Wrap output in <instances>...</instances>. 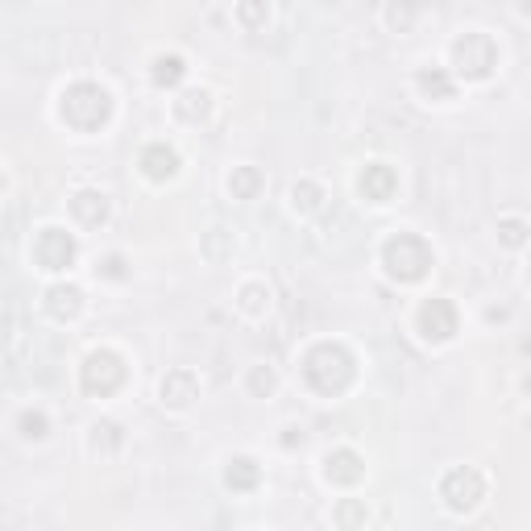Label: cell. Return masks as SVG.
Returning <instances> with one entry per match:
<instances>
[{
    "label": "cell",
    "instance_id": "obj_1",
    "mask_svg": "<svg viewBox=\"0 0 531 531\" xmlns=\"http://www.w3.org/2000/svg\"><path fill=\"white\" fill-rule=\"evenodd\" d=\"M303 382L316 390V395H324V399H337V395H345V390L353 386V378H357V357L341 345V341H320V345H312L303 353Z\"/></svg>",
    "mask_w": 531,
    "mask_h": 531
},
{
    "label": "cell",
    "instance_id": "obj_2",
    "mask_svg": "<svg viewBox=\"0 0 531 531\" xmlns=\"http://www.w3.org/2000/svg\"><path fill=\"white\" fill-rule=\"evenodd\" d=\"M59 117L75 133H96V129H104L108 121H113V96H108V88H100V83L79 79V83H71V88H63Z\"/></svg>",
    "mask_w": 531,
    "mask_h": 531
},
{
    "label": "cell",
    "instance_id": "obj_3",
    "mask_svg": "<svg viewBox=\"0 0 531 531\" xmlns=\"http://www.w3.org/2000/svg\"><path fill=\"white\" fill-rule=\"evenodd\" d=\"M382 266L395 283H419L436 266V254L419 233H395L382 245Z\"/></svg>",
    "mask_w": 531,
    "mask_h": 531
},
{
    "label": "cell",
    "instance_id": "obj_4",
    "mask_svg": "<svg viewBox=\"0 0 531 531\" xmlns=\"http://www.w3.org/2000/svg\"><path fill=\"white\" fill-rule=\"evenodd\" d=\"M125 378H129V366L117 349H92L79 366V386H83V395H92V399L117 395Z\"/></svg>",
    "mask_w": 531,
    "mask_h": 531
},
{
    "label": "cell",
    "instance_id": "obj_5",
    "mask_svg": "<svg viewBox=\"0 0 531 531\" xmlns=\"http://www.w3.org/2000/svg\"><path fill=\"white\" fill-rule=\"evenodd\" d=\"M449 54H453L457 75H465V79H490L494 67H498V42L490 34H482V30L457 34V42H453Z\"/></svg>",
    "mask_w": 531,
    "mask_h": 531
},
{
    "label": "cell",
    "instance_id": "obj_6",
    "mask_svg": "<svg viewBox=\"0 0 531 531\" xmlns=\"http://www.w3.org/2000/svg\"><path fill=\"white\" fill-rule=\"evenodd\" d=\"M440 498H444V507H449V511L465 515V511H473V507H478V502L486 498V478H482V473L473 469V465H457V469L444 473Z\"/></svg>",
    "mask_w": 531,
    "mask_h": 531
},
{
    "label": "cell",
    "instance_id": "obj_7",
    "mask_svg": "<svg viewBox=\"0 0 531 531\" xmlns=\"http://www.w3.org/2000/svg\"><path fill=\"white\" fill-rule=\"evenodd\" d=\"M415 328H419V337L432 341V345H444V341H453L457 337V328H461V316H457V307L449 299H424L419 303V312H415Z\"/></svg>",
    "mask_w": 531,
    "mask_h": 531
},
{
    "label": "cell",
    "instance_id": "obj_8",
    "mask_svg": "<svg viewBox=\"0 0 531 531\" xmlns=\"http://www.w3.org/2000/svg\"><path fill=\"white\" fill-rule=\"evenodd\" d=\"M75 254H79V245L67 229H42L38 241H34V262L50 274H59L67 266H75Z\"/></svg>",
    "mask_w": 531,
    "mask_h": 531
},
{
    "label": "cell",
    "instance_id": "obj_9",
    "mask_svg": "<svg viewBox=\"0 0 531 531\" xmlns=\"http://www.w3.org/2000/svg\"><path fill=\"white\" fill-rule=\"evenodd\" d=\"M158 399H162V407L183 411V407H191L195 399H200V378H195L187 366L166 370L162 382H158Z\"/></svg>",
    "mask_w": 531,
    "mask_h": 531
},
{
    "label": "cell",
    "instance_id": "obj_10",
    "mask_svg": "<svg viewBox=\"0 0 531 531\" xmlns=\"http://www.w3.org/2000/svg\"><path fill=\"white\" fill-rule=\"evenodd\" d=\"M357 191L366 195L370 204H390V200H395V191H399V175H395V166H386V162H370L366 171H361V179H357Z\"/></svg>",
    "mask_w": 531,
    "mask_h": 531
},
{
    "label": "cell",
    "instance_id": "obj_11",
    "mask_svg": "<svg viewBox=\"0 0 531 531\" xmlns=\"http://www.w3.org/2000/svg\"><path fill=\"white\" fill-rule=\"evenodd\" d=\"M137 166H142L146 179L166 183V179H175V171H179V150L166 146V142H150L142 154H137Z\"/></svg>",
    "mask_w": 531,
    "mask_h": 531
},
{
    "label": "cell",
    "instance_id": "obj_12",
    "mask_svg": "<svg viewBox=\"0 0 531 531\" xmlns=\"http://www.w3.org/2000/svg\"><path fill=\"white\" fill-rule=\"evenodd\" d=\"M366 478V461H361L353 449H332L324 457V482L332 486H357Z\"/></svg>",
    "mask_w": 531,
    "mask_h": 531
},
{
    "label": "cell",
    "instance_id": "obj_13",
    "mask_svg": "<svg viewBox=\"0 0 531 531\" xmlns=\"http://www.w3.org/2000/svg\"><path fill=\"white\" fill-rule=\"evenodd\" d=\"M46 312L59 320V324L79 320V312H83V291H79L75 283H54V287L46 291Z\"/></svg>",
    "mask_w": 531,
    "mask_h": 531
},
{
    "label": "cell",
    "instance_id": "obj_14",
    "mask_svg": "<svg viewBox=\"0 0 531 531\" xmlns=\"http://www.w3.org/2000/svg\"><path fill=\"white\" fill-rule=\"evenodd\" d=\"M71 216L79 220L83 229H100L104 220H108V195L104 191H75L71 195Z\"/></svg>",
    "mask_w": 531,
    "mask_h": 531
},
{
    "label": "cell",
    "instance_id": "obj_15",
    "mask_svg": "<svg viewBox=\"0 0 531 531\" xmlns=\"http://www.w3.org/2000/svg\"><path fill=\"white\" fill-rule=\"evenodd\" d=\"M415 88L424 100H453L457 96V83L444 67H419L415 71Z\"/></svg>",
    "mask_w": 531,
    "mask_h": 531
},
{
    "label": "cell",
    "instance_id": "obj_16",
    "mask_svg": "<svg viewBox=\"0 0 531 531\" xmlns=\"http://www.w3.org/2000/svg\"><path fill=\"white\" fill-rule=\"evenodd\" d=\"M208 113H212V92L208 88H187L175 100V117L183 125H200V121H208Z\"/></svg>",
    "mask_w": 531,
    "mask_h": 531
},
{
    "label": "cell",
    "instance_id": "obj_17",
    "mask_svg": "<svg viewBox=\"0 0 531 531\" xmlns=\"http://www.w3.org/2000/svg\"><path fill=\"white\" fill-rule=\"evenodd\" d=\"M262 482V465L254 457H233L229 469H225V486L237 490V494H249V490H258Z\"/></svg>",
    "mask_w": 531,
    "mask_h": 531
},
{
    "label": "cell",
    "instance_id": "obj_18",
    "mask_svg": "<svg viewBox=\"0 0 531 531\" xmlns=\"http://www.w3.org/2000/svg\"><path fill=\"white\" fill-rule=\"evenodd\" d=\"M237 307H241V316H249V320H262L266 312H270V287L266 283H241V291H237Z\"/></svg>",
    "mask_w": 531,
    "mask_h": 531
},
{
    "label": "cell",
    "instance_id": "obj_19",
    "mask_svg": "<svg viewBox=\"0 0 531 531\" xmlns=\"http://www.w3.org/2000/svg\"><path fill=\"white\" fill-rule=\"evenodd\" d=\"M187 75V63H183V54H154V63H150V79H154V88H175V83Z\"/></svg>",
    "mask_w": 531,
    "mask_h": 531
},
{
    "label": "cell",
    "instance_id": "obj_20",
    "mask_svg": "<svg viewBox=\"0 0 531 531\" xmlns=\"http://www.w3.org/2000/svg\"><path fill=\"white\" fill-rule=\"evenodd\" d=\"M324 200H328V191H324L316 179H299V183L291 187V208H295V212H303V216L320 212V208H324Z\"/></svg>",
    "mask_w": 531,
    "mask_h": 531
},
{
    "label": "cell",
    "instance_id": "obj_21",
    "mask_svg": "<svg viewBox=\"0 0 531 531\" xmlns=\"http://www.w3.org/2000/svg\"><path fill=\"white\" fill-rule=\"evenodd\" d=\"M262 171L258 166H233V175H229V195L233 200H258V191H262Z\"/></svg>",
    "mask_w": 531,
    "mask_h": 531
},
{
    "label": "cell",
    "instance_id": "obj_22",
    "mask_svg": "<svg viewBox=\"0 0 531 531\" xmlns=\"http://www.w3.org/2000/svg\"><path fill=\"white\" fill-rule=\"evenodd\" d=\"M370 519V507L361 498H341L337 507H332V523H337L341 531H361Z\"/></svg>",
    "mask_w": 531,
    "mask_h": 531
},
{
    "label": "cell",
    "instance_id": "obj_23",
    "mask_svg": "<svg viewBox=\"0 0 531 531\" xmlns=\"http://www.w3.org/2000/svg\"><path fill=\"white\" fill-rule=\"evenodd\" d=\"M121 444H125L121 424H113V419H100V424H92V453L113 457V453L121 449Z\"/></svg>",
    "mask_w": 531,
    "mask_h": 531
},
{
    "label": "cell",
    "instance_id": "obj_24",
    "mask_svg": "<svg viewBox=\"0 0 531 531\" xmlns=\"http://www.w3.org/2000/svg\"><path fill=\"white\" fill-rule=\"evenodd\" d=\"M249 395H254V399H270L274 395V390H278V374L270 370V366H254V370H249Z\"/></svg>",
    "mask_w": 531,
    "mask_h": 531
},
{
    "label": "cell",
    "instance_id": "obj_25",
    "mask_svg": "<svg viewBox=\"0 0 531 531\" xmlns=\"http://www.w3.org/2000/svg\"><path fill=\"white\" fill-rule=\"evenodd\" d=\"M17 428H21L25 440H42V436L50 432V419H46V411H21Z\"/></svg>",
    "mask_w": 531,
    "mask_h": 531
},
{
    "label": "cell",
    "instance_id": "obj_26",
    "mask_svg": "<svg viewBox=\"0 0 531 531\" xmlns=\"http://www.w3.org/2000/svg\"><path fill=\"white\" fill-rule=\"evenodd\" d=\"M498 233H502V241H507L511 249H519V245L527 241V220H519V216L498 220Z\"/></svg>",
    "mask_w": 531,
    "mask_h": 531
},
{
    "label": "cell",
    "instance_id": "obj_27",
    "mask_svg": "<svg viewBox=\"0 0 531 531\" xmlns=\"http://www.w3.org/2000/svg\"><path fill=\"white\" fill-rule=\"evenodd\" d=\"M237 21L249 25V30H258V25L270 21V5H237Z\"/></svg>",
    "mask_w": 531,
    "mask_h": 531
},
{
    "label": "cell",
    "instance_id": "obj_28",
    "mask_svg": "<svg viewBox=\"0 0 531 531\" xmlns=\"http://www.w3.org/2000/svg\"><path fill=\"white\" fill-rule=\"evenodd\" d=\"M382 17H386V25H390V30H407V25L415 21V9H399V5H390V9H382Z\"/></svg>",
    "mask_w": 531,
    "mask_h": 531
},
{
    "label": "cell",
    "instance_id": "obj_29",
    "mask_svg": "<svg viewBox=\"0 0 531 531\" xmlns=\"http://www.w3.org/2000/svg\"><path fill=\"white\" fill-rule=\"evenodd\" d=\"M96 270H100L104 278H125V274H129V270H125V258H121V254H108V258H104V262H100Z\"/></svg>",
    "mask_w": 531,
    "mask_h": 531
},
{
    "label": "cell",
    "instance_id": "obj_30",
    "mask_svg": "<svg viewBox=\"0 0 531 531\" xmlns=\"http://www.w3.org/2000/svg\"><path fill=\"white\" fill-rule=\"evenodd\" d=\"M0 187H5V179H0Z\"/></svg>",
    "mask_w": 531,
    "mask_h": 531
}]
</instances>
